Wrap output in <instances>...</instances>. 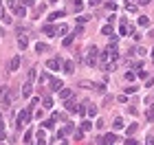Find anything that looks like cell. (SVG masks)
Wrapping results in <instances>:
<instances>
[{"label": "cell", "instance_id": "1", "mask_svg": "<svg viewBox=\"0 0 154 145\" xmlns=\"http://www.w3.org/2000/svg\"><path fill=\"white\" fill-rule=\"evenodd\" d=\"M97 60H99V49H97V46H90L86 57H84V62L88 66H97Z\"/></svg>", "mask_w": 154, "mask_h": 145}, {"label": "cell", "instance_id": "2", "mask_svg": "<svg viewBox=\"0 0 154 145\" xmlns=\"http://www.w3.org/2000/svg\"><path fill=\"white\" fill-rule=\"evenodd\" d=\"M31 117H33V114H31L29 108H26V110H22V112H20V117H18V121H15V128L20 130L24 123H29V121H31Z\"/></svg>", "mask_w": 154, "mask_h": 145}, {"label": "cell", "instance_id": "3", "mask_svg": "<svg viewBox=\"0 0 154 145\" xmlns=\"http://www.w3.org/2000/svg\"><path fill=\"white\" fill-rule=\"evenodd\" d=\"M62 70H64L66 75H70V73H75V64L70 60H66V62H62Z\"/></svg>", "mask_w": 154, "mask_h": 145}, {"label": "cell", "instance_id": "4", "mask_svg": "<svg viewBox=\"0 0 154 145\" xmlns=\"http://www.w3.org/2000/svg\"><path fill=\"white\" fill-rule=\"evenodd\" d=\"M64 108H66L68 112H77V103H75V99H73V97H68V99H66Z\"/></svg>", "mask_w": 154, "mask_h": 145}, {"label": "cell", "instance_id": "5", "mask_svg": "<svg viewBox=\"0 0 154 145\" xmlns=\"http://www.w3.org/2000/svg\"><path fill=\"white\" fill-rule=\"evenodd\" d=\"M0 97H2V103H5V105H11V101H13V95H11V90H9V88H7Z\"/></svg>", "mask_w": 154, "mask_h": 145}, {"label": "cell", "instance_id": "6", "mask_svg": "<svg viewBox=\"0 0 154 145\" xmlns=\"http://www.w3.org/2000/svg\"><path fill=\"white\" fill-rule=\"evenodd\" d=\"M18 68H20V55H15L13 60L9 62V70H11V73H15Z\"/></svg>", "mask_w": 154, "mask_h": 145}, {"label": "cell", "instance_id": "7", "mask_svg": "<svg viewBox=\"0 0 154 145\" xmlns=\"http://www.w3.org/2000/svg\"><path fill=\"white\" fill-rule=\"evenodd\" d=\"M31 92H33V84H31V81L26 79V81H24V86H22V95H24V97H29Z\"/></svg>", "mask_w": 154, "mask_h": 145}, {"label": "cell", "instance_id": "8", "mask_svg": "<svg viewBox=\"0 0 154 145\" xmlns=\"http://www.w3.org/2000/svg\"><path fill=\"white\" fill-rule=\"evenodd\" d=\"M49 86H51V90H60L62 88V81L55 79V77H49Z\"/></svg>", "mask_w": 154, "mask_h": 145}, {"label": "cell", "instance_id": "9", "mask_svg": "<svg viewBox=\"0 0 154 145\" xmlns=\"http://www.w3.org/2000/svg\"><path fill=\"white\" fill-rule=\"evenodd\" d=\"M112 128H114V132L123 130V119H121V117H114V121H112Z\"/></svg>", "mask_w": 154, "mask_h": 145}, {"label": "cell", "instance_id": "10", "mask_svg": "<svg viewBox=\"0 0 154 145\" xmlns=\"http://www.w3.org/2000/svg\"><path fill=\"white\" fill-rule=\"evenodd\" d=\"M68 97H73V92H70V88H60V99L66 101Z\"/></svg>", "mask_w": 154, "mask_h": 145}, {"label": "cell", "instance_id": "11", "mask_svg": "<svg viewBox=\"0 0 154 145\" xmlns=\"http://www.w3.org/2000/svg\"><path fill=\"white\" fill-rule=\"evenodd\" d=\"M46 66H49V68L51 70H60V60H49V62H46Z\"/></svg>", "mask_w": 154, "mask_h": 145}, {"label": "cell", "instance_id": "12", "mask_svg": "<svg viewBox=\"0 0 154 145\" xmlns=\"http://www.w3.org/2000/svg\"><path fill=\"white\" fill-rule=\"evenodd\" d=\"M11 11H13V13L18 15V18H24V15H26V9H24V7H20V5L15 7V9H11Z\"/></svg>", "mask_w": 154, "mask_h": 145}, {"label": "cell", "instance_id": "13", "mask_svg": "<svg viewBox=\"0 0 154 145\" xmlns=\"http://www.w3.org/2000/svg\"><path fill=\"white\" fill-rule=\"evenodd\" d=\"M104 139H106V143H117V141H119V136H117V132H112V134H106Z\"/></svg>", "mask_w": 154, "mask_h": 145}, {"label": "cell", "instance_id": "14", "mask_svg": "<svg viewBox=\"0 0 154 145\" xmlns=\"http://www.w3.org/2000/svg\"><path fill=\"white\" fill-rule=\"evenodd\" d=\"M0 20H2V22H7V24L11 22V18L5 13V7H2V5H0Z\"/></svg>", "mask_w": 154, "mask_h": 145}, {"label": "cell", "instance_id": "15", "mask_svg": "<svg viewBox=\"0 0 154 145\" xmlns=\"http://www.w3.org/2000/svg\"><path fill=\"white\" fill-rule=\"evenodd\" d=\"M44 33H46V35H49V37H53V35H55V33H57V29H55V26H51V24H49V26H46V24H44Z\"/></svg>", "mask_w": 154, "mask_h": 145}, {"label": "cell", "instance_id": "16", "mask_svg": "<svg viewBox=\"0 0 154 145\" xmlns=\"http://www.w3.org/2000/svg\"><path fill=\"white\" fill-rule=\"evenodd\" d=\"M139 26H150V18L148 15H139Z\"/></svg>", "mask_w": 154, "mask_h": 145}, {"label": "cell", "instance_id": "17", "mask_svg": "<svg viewBox=\"0 0 154 145\" xmlns=\"http://www.w3.org/2000/svg\"><path fill=\"white\" fill-rule=\"evenodd\" d=\"M57 18H64V11H55V13H51V15H49V20H51V22L57 20Z\"/></svg>", "mask_w": 154, "mask_h": 145}, {"label": "cell", "instance_id": "18", "mask_svg": "<svg viewBox=\"0 0 154 145\" xmlns=\"http://www.w3.org/2000/svg\"><path fill=\"white\" fill-rule=\"evenodd\" d=\"M42 108H46V110H49V108H53V99H51V97H46V99L42 101Z\"/></svg>", "mask_w": 154, "mask_h": 145}, {"label": "cell", "instance_id": "19", "mask_svg": "<svg viewBox=\"0 0 154 145\" xmlns=\"http://www.w3.org/2000/svg\"><path fill=\"white\" fill-rule=\"evenodd\" d=\"M18 46H20V49H26V46H29V42H26L24 35H20V40H18Z\"/></svg>", "mask_w": 154, "mask_h": 145}, {"label": "cell", "instance_id": "20", "mask_svg": "<svg viewBox=\"0 0 154 145\" xmlns=\"http://www.w3.org/2000/svg\"><path fill=\"white\" fill-rule=\"evenodd\" d=\"M35 51H38V53H44V51H46V44H44V42H38V44H35Z\"/></svg>", "mask_w": 154, "mask_h": 145}, {"label": "cell", "instance_id": "21", "mask_svg": "<svg viewBox=\"0 0 154 145\" xmlns=\"http://www.w3.org/2000/svg\"><path fill=\"white\" fill-rule=\"evenodd\" d=\"M90 128H93V121H82V130H90Z\"/></svg>", "mask_w": 154, "mask_h": 145}, {"label": "cell", "instance_id": "22", "mask_svg": "<svg viewBox=\"0 0 154 145\" xmlns=\"http://www.w3.org/2000/svg\"><path fill=\"white\" fill-rule=\"evenodd\" d=\"M86 114H90V117H95V114H97V108H95V105H93V103H90V105H88V110H86Z\"/></svg>", "mask_w": 154, "mask_h": 145}, {"label": "cell", "instance_id": "23", "mask_svg": "<svg viewBox=\"0 0 154 145\" xmlns=\"http://www.w3.org/2000/svg\"><path fill=\"white\" fill-rule=\"evenodd\" d=\"M53 123H55V119H49V121H44L42 125H44L46 130H53Z\"/></svg>", "mask_w": 154, "mask_h": 145}, {"label": "cell", "instance_id": "24", "mask_svg": "<svg viewBox=\"0 0 154 145\" xmlns=\"http://www.w3.org/2000/svg\"><path fill=\"white\" fill-rule=\"evenodd\" d=\"M121 35H125V33H128V22H125V20H121Z\"/></svg>", "mask_w": 154, "mask_h": 145}, {"label": "cell", "instance_id": "25", "mask_svg": "<svg viewBox=\"0 0 154 145\" xmlns=\"http://www.w3.org/2000/svg\"><path fill=\"white\" fill-rule=\"evenodd\" d=\"M101 33H104V35H110V33H112V26H110V24H106L104 29H101Z\"/></svg>", "mask_w": 154, "mask_h": 145}, {"label": "cell", "instance_id": "26", "mask_svg": "<svg viewBox=\"0 0 154 145\" xmlns=\"http://www.w3.org/2000/svg\"><path fill=\"white\" fill-rule=\"evenodd\" d=\"M7 7H9V9H15V7H18V0H7Z\"/></svg>", "mask_w": 154, "mask_h": 145}, {"label": "cell", "instance_id": "27", "mask_svg": "<svg viewBox=\"0 0 154 145\" xmlns=\"http://www.w3.org/2000/svg\"><path fill=\"white\" fill-rule=\"evenodd\" d=\"M137 55H139V57H143V55H148V51H145L143 46H139V49H137Z\"/></svg>", "mask_w": 154, "mask_h": 145}, {"label": "cell", "instance_id": "28", "mask_svg": "<svg viewBox=\"0 0 154 145\" xmlns=\"http://www.w3.org/2000/svg\"><path fill=\"white\" fill-rule=\"evenodd\" d=\"M90 18H93V15H79V18H77V22H79V24H82V22H88Z\"/></svg>", "mask_w": 154, "mask_h": 145}, {"label": "cell", "instance_id": "29", "mask_svg": "<svg viewBox=\"0 0 154 145\" xmlns=\"http://www.w3.org/2000/svg\"><path fill=\"white\" fill-rule=\"evenodd\" d=\"M95 90H97V92H99V95H104V92H106L104 84H97V86H95Z\"/></svg>", "mask_w": 154, "mask_h": 145}, {"label": "cell", "instance_id": "30", "mask_svg": "<svg viewBox=\"0 0 154 145\" xmlns=\"http://www.w3.org/2000/svg\"><path fill=\"white\" fill-rule=\"evenodd\" d=\"M5 136H7V132H5V125L0 123V141H5Z\"/></svg>", "mask_w": 154, "mask_h": 145}, {"label": "cell", "instance_id": "31", "mask_svg": "<svg viewBox=\"0 0 154 145\" xmlns=\"http://www.w3.org/2000/svg\"><path fill=\"white\" fill-rule=\"evenodd\" d=\"M137 90H139L137 86H128V88H125V92H128V95H132V92H137Z\"/></svg>", "mask_w": 154, "mask_h": 145}, {"label": "cell", "instance_id": "32", "mask_svg": "<svg viewBox=\"0 0 154 145\" xmlns=\"http://www.w3.org/2000/svg\"><path fill=\"white\" fill-rule=\"evenodd\" d=\"M137 128H139V125H137V123H132V125L128 128V134H134V132H137Z\"/></svg>", "mask_w": 154, "mask_h": 145}, {"label": "cell", "instance_id": "33", "mask_svg": "<svg viewBox=\"0 0 154 145\" xmlns=\"http://www.w3.org/2000/svg\"><path fill=\"white\" fill-rule=\"evenodd\" d=\"M75 139H77V141L84 139V130H77V132H75Z\"/></svg>", "mask_w": 154, "mask_h": 145}, {"label": "cell", "instance_id": "34", "mask_svg": "<svg viewBox=\"0 0 154 145\" xmlns=\"http://www.w3.org/2000/svg\"><path fill=\"white\" fill-rule=\"evenodd\" d=\"M31 136H33V132H31V130H29V132H26V134H24V143H26V145H29V141H31Z\"/></svg>", "mask_w": 154, "mask_h": 145}, {"label": "cell", "instance_id": "35", "mask_svg": "<svg viewBox=\"0 0 154 145\" xmlns=\"http://www.w3.org/2000/svg\"><path fill=\"white\" fill-rule=\"evenodd\" d=\"M125 79H128V81L134 79V73H132V70H128V73H125Z\"/></svg>", "mask_w": 154, "mask_h": 145}, {"label": "cell", "instance_id": "36", "mask_svg": "<svg viewBox=\"0 0 154 145\" xmlns=\"http://www.w3.org/2000/svg\"><path fill=\"white\" fill-rule=\"evenodd\" d=\"M73 37H75V35H68V37H64V46H68L70 42H73Z\"/></svg>", "mask_w": 154, "mask_h": 145}, {"label": "cell", "instance_id": "37", "mask_svg": "<svg viewBox=\"0 0 154 145\" xmlns=\"http://www.w3.org/2000/svg\"><path fill=\"white\" fill-rule=\"evenodd\" d=\"M95 128H97V130H101V128H104V121H101V119L95 121Z\"/></svg>", "mask_w": 154, "mask_h": 145}, {"label": "cell", "instance_id": "38", "mask_svg": "<svg viewBox=\"0 0 154 145\" xmlns=\"http://www.w3.org/2000/svg\"><path fill=\"white\" fill-rule=\"evenodd\" d=\"M66 31H68V26H66V24H64V26H60V29H57V33H62V35H64V33H66Z\"/></svg>", "mask_w": 154, "mask_h": 145}, {"label": "cell", "instance_id": "39", "mask_svg": "<svg viewBox=\"0 0 154 145\" xmlns=\"http://www.w3.org/2000/svg\"><path fill=\"white\" fill-rule=\"evenodd\" d=\"M35 73H38V70H35V68H31V70H29V81H31V79H33V77H35Z\"/></svg>", "mask_w": 154, "mask_h": 145}, {"label": "cell", "instance_id": "40", "mask_svg": "<svg viewBox=\"0 0 154 145\" xmlns=\"http://www.w3.org/2000/svg\"><path fill=\"white\" fill-rule=\"evenodd\" d=\"M95 145H108V143H106V139H101V136H99V139H97V143H95Z\"/></svg>", "mask_w": 154, "mask_h": 145}, {"label": "cell", "instance_id": "41", "mask_svg": "<svg viewBox=\"0 0 154 145\" xmlns=\"http://www.w3.org/2000/svg\"><path fill=\"white\" fill-rule=\"evenodd\" d=\"M99 2H101V0H88V5H90V7H97Z\"/></svg>", "mask_w": 154, "mask_h": 145}, {"label": "cell", "instance_id": "42", "mask_svg": "<svg viewBox=\"0 0 154 145\" xmlns=\"http://www.w3.org/2000/svg\"><path fill=\"white\" fill-rule=\"evenodd\" d=\"M22 2H24L26 7H33V5H35V0H22Z\"/></svg>", "mask_w": 154, "mask_h": 145}, {"label": "cell", "instance_id": "43", "mask_svg": "<svg viewBox=\"0 0 154 145\" xmlns=\"http://www.w3.org/2000/svg\"><path fill=\"white\" fill-rule=\"evenodd\" d=\"M125 145H139V143H137L134 139H128V141H125Z\"/></svg>", "mask_w": 154, "mask_h": 145}, {"label": "cell", "instance_id": "44", "mask_svg": "<svg viewBox=\"0 0 154 145\" xmlns=\"http://www.w3.org/2000/svg\"><path fill=\"white\" fill-rule=\"evenodd\" d=\"M145 141H148V143H145V145H154V139H152V134H150V136H148V139H145Z\"/></svg>", "mask_w": 154, "mask_h": 145}, {"label": "cell", "instance_id": "45", "mask_svg": "<svg viewBox=\"0 0 154 145\" xmlns=\"http://www.w3.org/2000/svg\"><path fill=\"white\" fill-rule=\"evenodd\" d=\"M139 5H150V0H139Z\"/></svg>", "mask_w": 154, "mask_h": 145}, {"label": "cell", "instance_id": "46", "mask_svg": "<svg viewBox=\"0 0 154 145\" xmlns=\"http://www.w3.org/2000/svg\"><path fill=\"white\" fill-rule=\"evenodd\" d=\"M150 37H154V29H152V31H150Z\"/></svg>", "mask_w": 154, "mask_h": 145}, {"label": "cell", "instance_id": "47", "mask_svg": "<svg viewBox=\"0 0 154 145\" xmlns=\"http://www.w3.org/2000/svg\"><path fill=\"white\" fill-rule=\"evenodd\" d=\"M60 145H68V141H64V143H60Z\"/></svg>", "mask_w": 154, "mask_h": 145}, {"label": "cell", "instance_id": "48", "mask_svg": "<svg viewBox=\"0 0 154 145\" xmlns=\"http://www.w3.org/2000/svg\"><path fill=\"white\" fill-rule=\"evenodd\" d=\"M152 62H154V49H152Z\"/></svg>", "mask_w": 154, "mask_h": 145}, {"label": "cell", "instance_id": "49", "mask_svg": "<svg viewBox=\"0 0 154 145\" xmlns=\"http://www.w3.org/2000/svg\"><path fill=\"white\" fill-rule=\"evenodd\" d=\"M130 2H134V0H130Z\"/></svg>", "mask_w": 154, "mask_h": 145}]
</instances>
